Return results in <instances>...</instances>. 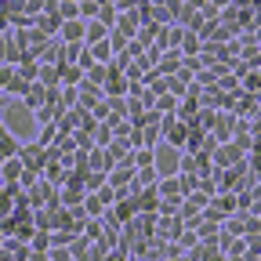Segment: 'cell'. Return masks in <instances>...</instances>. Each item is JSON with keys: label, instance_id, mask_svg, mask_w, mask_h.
Wrapping results in <instances>:
<instances>
[{"label": "cell", "instance_id": "3", "mask_svg": "<svg viewBox=\"0 0 261 261\" xmlns=\"http://www.w3.org/2000/svg\"><path fill=\"white\" fill-rule=\"evenodd\" d=\"M80 11H84V15H98V4H94V0H84Z\"/></svg>", "mask_w": 261, "mask_h": 261}, {"label": "cell", "instance_id": "1", "mask_svg": "<svg viewBox=\"0 0 261 261\" xmlns=\"http://www.w3.org/2000/svg\"><path fill=\"white\" fill-rule=\"evenodd\" d=\"M4 116H8V123H11V127H22L18 135H29V130H33V116H29L22 106H8V113H4Z\"/></svg>", "mask_w": 261, "mask_h": 261}, {"label": "cell", "instance_id": "4", "mask_svg": "<svg viewBox=\"0 0 261 261\" xmlns=\"http://www.w3.org/2000/svg\"><path fill=\"white\" fill-rule=\"evenodd\" d=\"M65 37H80V25L76 22H65Z\"/></svg>", "mask_w": 261, "mask_h": 261}, {"label": "cell", "instance_id": "2", "mask_svg": "<svg viewBox=\"0 0 261 261\" xmlns=\"http://www.w3.org/2000/svg\"><path fill=\"white\" fill-rule=\"evenodd\" d=\"M156 167L163 174H174V167H178V163H174V149H160L156 152Z\"/></svg>", "mask_w": 261, "mask_h": 261}]
</instances>
